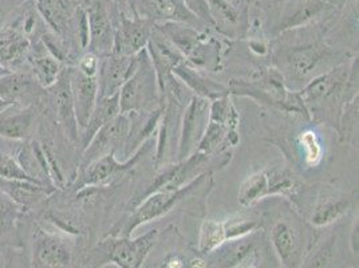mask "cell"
Instances as JSON below:
<instances>
[{
    "instance_id": "7",
    "label": "cell",
    "mask_w": 359,
    "mask_h": 268,
    "mask_svg": "<svg viewBox=\"0 0 359 268\" xmlns=\"http://www.w3.org/2000/svg\"><path fill=\"white\" fill-rule=\"evenodd\" d=\"M229 93L248 95L254 100H259L263 104L271 105L280 110L288 113H303L309 114L307 109L300 100L299 94L290 93L285 89L283 75L275 69H269L260 79H255L252 82L236 81L232 82Z\"/></svg>"
},
{
    "instance_id": "15",
    "label": "cell",
    "mask_w": 359,
    "mask_h": 268,
    "mask_svg": "<svg viewBox=\"0 0 359 268\" xmlns=\"http://www.w3.org/2000/svg\"><path fill=\"white\" fill-rule=\"evenodd\" d=\"M89 25V45L86 51L98 58L109 55L114 42V27L105 0H82Z\"/></svg>"
},
{
    "instance_id": "42",
    "label": "cell",
    "mask_w": 359,
    "mask_h": 268,
    "mask_svg": "<svg viewBox=\"0 0 359 268\" xmlns=\"http://www.w3.org/2000/svg\"><path fill=\"white\" fill-rule=\"evenodd\" d=\"M348 247L353 255L358 256L359 253V223L358 219H355V222L353 224V228L350 231V236H348Z\"/></svg>"
},
{
    "instance_id": "32",
    "label": "cell",
    "mask_w": 359,
    "mask_h": 268,
    "mask_svg": "<svg viewBox=\"0 0 359 268\" xmlns=\"http://www.w3.org/2000/svg\"><path fill=\"white\" fill-rule=\"evenodd\" d=\"M213 27H219L225 35L235 38L239 35L240 13L228 0H207Z\"/></svg>"
},
{
    "instance_id": "10",
    "label": "cell",
    "mask_w": 359,
    "mask_h": 268,
    "mask_svg": "<svg viewBox=\"0 0 359 268\" xmlns=\"http://www.w3.org/2000/svg\"><path fill=\"white\" fill-rule=\"evenodd\" d=\"M269 241L282 268H299L311 244H307L303 225L292 217H279L269 228Z\"/></svg>"
},
{
    "instance_id": "29",
    "label": "cell",
    "mask_w": 359,
    "mask_h": 268,
    "mask_svg": "<svg viewBox=\"0 0 359 268\" xmlns=\"http://www.w3.org/2000/svg\"><path fill=\"white\" fill-rule=\"evenodd\" d=\"M173 74L177 76L179 81H182L184 86H188L192 91H195L197 97H203L212 101L229 94L228 88L204 78L195 69L185 65V62L180 63L179 66L173 69Z\"/></svg>"
},
{
    "instance_id": "20",
    "label": "cell",
    "mask_w": 359,
    "mask_h": 268,
    "mask_svg": "<svg viewBox=\"0 0 359 268\" xmlns=\"http://www.w3.org/2000/svg\"><path fill=\"white\" fill-rule=\"evenodd\" d=\"M137 63L138 55L120 57L109 54L101 57L97 73L98 97H111L120 93L123 83L133 74Z\"/></svg>"
},
{
    "instance_id": "18",
    "label": "cell",
    "mask_w": 359,
    "mask_h": 268,
    "mask_svg": "<svg viewBox=\"0 0 359 268\" xmlns=\"http://www.w3.org/2000/svg\"><path fill=\"white\" fill-rule=\"evenodd\" d=\"M257 257L256 239L245 238L225 241L219 248L205 255L204 268L255 267Z\"/></svg>"
},
{
    "instance_id": "12",
    "label": "cell",
    "mask_w": 359,
    "mask_h": 268,
    "mask_svg": "<svg viewBox=\"0 0 359 268\" xmlns=\"http://www.w3.org/2000/svg\"><path fill=\"white\" fill-rule=\"evenodd\" d=\"M210 157L195 152L191 157L176 161L172 164L165 165L164 168L158 169L157 177L153 180L148 185V188L138 194L135 200L130 203L135 207L141 203L147 196L158 192V191H175L181 187L187 185L192 180H195L198 175H201V168L210 161Z\"/></svg>"
},
{
    "instance_id": "33",
    "label": "cell",
    "mask_w": 359,
    "mask_h": 268,
    "mask_svg": "<svg viewBox=\"0 0 359 268\" xmlns=\"http://www.w3.org/2000/svg\"><path fill=\"white\" fill-rule=\"evenodd\" d=\"M269 196V169L257 170L241 182L239 188L240 206L251 207Z\"/></svg>"
},
{
    "instance_id": "25",
    "label": "cell",
    "mask_w": 359,
    "mask_h": 268,
    "mask_svg": "<svg viewBox=\"0 0 359 268\" xmlns=\"http://www.w3.org/2000/svg\"><path fill=\"white\" fill-rule=\"evenodd\" d=\"M331 58L327 47L320 45H307L294 47L285 54L287 69L297 78H306L313 74L325 62Z\"/></svg>"
},
{
    "instance_id": "14",
    "label": "cell",
    "mask_w": 359,
    "mask_h": 268,
    "mask_svg": "<svg viewBox=\"0 0 359 268\" xmlns=\"http://www.w3.org/2000/svg\"><path fill=\"white\" fill-rule=\"evenodd\" d=\"M260 224L247 219H231V220H204L198 232L197 251L205 256L219 248L225 241L245 238L259 228Z\"/></svg>"
},
{
    "instance_id": "8",
    "label": "cell",
    "mask_w": 359,
    "mask_h": 268,
    "mask_svg": "<svg viewBox=\"0 0 359 268\" xmlns=\"http://www.w3.org/2000/svg\"><path fill=\"white\" fill-rule=\"evenodd\" d=\"M38 106L39 110L60 128L73 145L79 144V130L75 119L69 66H65L55 83L46 89L45 95L38 102Z\"/></svg>"
},
{
    "instance_id": "44",
    "label": "cell",
    "mask_w": 359,
    "mask_h": 268,
    "mask_svg": "<svg viewBox=\"0 0 359 268\" xmlns=\"http://www.w3.org/2000/svg\"><path fill=\"white\" fill-rule=\"evenodd\" d=\"M11 104H8V102H6V101H3V100H0V112H3L4 109H7L8 106Z\"/></svg>"
},
{
    "instance_id": "27",
    "label": "cell",
    "mask_w": 359,
    "mask_h": 268,
    "mask_svg": "<svg viewBox=\"0 0 359 268\" xmlns=\"http://www.w3.org/2000/svg\"><path fill=\"white\" fill-rule=\"evenodd\" d=\"M142 13L147 19H160L170 23L192 25L198 22L182 0H142Z\"/></svg>"
},
{
    "instance_id": "45",
    "label": "cell",
    "mask_w": 359,
    "mask_h": 268,
    "mask_svg": "<svg viewBox=\"0 0 359 268\" xmlns=\"http://www.w3.org/2000/svg\"><path fill=\"white\" fill-rule=\"evenodd\" d=\"M241 268H256V267H241Z\"/></svg>"
},
{
    "instance_id": "26",
    "label": "cell",
    "mask_w": 359,
    "mask_h": 268,
    "mask_svg": "<svg viewBox=\"0 0 359 268\" xmlns=\"http://www.w3.org/2000/svg\"><path fill=\"white\" fill-rule=\"evenodd\" d=\"M27 65H29V72L35 76V79L43 89H47L55 83L62 69L65 67L60 60H55L47 51L42 41L32 46Z\"/></svg>"
},
{
    "instance_id": "11",
    "label": "cell",
    "mask_w": 359,
    "mask_h": 268,
    "mask_svg": "<svg viewBox=\"0 0 359 268\" xmlns=\"http://www.w3.org/2000/svg\"><path fill=\"white\" fill-rule=\"evenodd\" d=\"M210 100L194 95L185 105L180 122L176 161L191 157L197 149L210 122Z\"/></svg>"
},
{
    "instance_id": "3",
    "label": "cell",
    "mask_w": 359,
    "mask_h": 268,
    "mask_svg": "<svg viewBox=\"0 0 359 268\" xmlns=\"http://www.w3.org/2000/svg\"><path fill=\"white\" fill-rule=\"evenodd\" d=\"M210 173L203 172L195 180L188 182L175 191H158L147 196L141 203L135 206L129 216L123 219V222L116 224L106 236H123L132 238L133 232L144 224L150 223L153 220H158L166 213H169L181 201L197 191L201 184L210 177Z\"/></svg>"
},
{
    "instance_id": "31",
    "label": "cell",
    "mask_w": 359,
    "mask_h": 268,
    "mask_svg": "<svg viewBox=\"0 0 359 268\" xmlns=\"http://www.w3.org/2000/svg\"><path fill=\"white\" fill-rule=\"evenodd\" d=\"M351 207V199L346 196H329L320 200L310 215V224L314 228H326L337 223Z\"/></svg>"
},
{
    "instance_id": "30",
    "label": "cell",
    "mask_w": 359,
    "mask_h": 268,
    "mask_svg": "<svg viewBox=\"0 0 359 268\" xmlns=\"http://www.w3.org/2000/svg\"><path fill=\"white\" fill-rule=\"evenodd\" d=\"M338 236L331 232L326 238L311 244L304 255L299 268H337L339 264Z\"/></svg>"
},
{
    "instance_id": "24",
    "label": "cell",
    "mask_w": 359,
    "mask_h": 268,
    "mask_svg": "<svg viewBox=\"0 0 359 268\" xmlns=\"http://www.w3.org/2000/svg\"><path fill=\"white\" fill-rule=\"evenodd\" d=\"M26 216L20 207L0 191V253L8 248H26L22 232Z\"/></svg>"
},
{
    "instance_id": "41",
    "label": "cell",
    "mask_w": 359,
    "mask_h": 268,
    "mask_svg": "<svg viewBox=\"0 0 359 268\" xmlns=\"http://www.w3.org/2000/svg\"><path fill=\"white\" fill-rule=\"evenodd\" d=\"M160 268H187V260L181 253H169Z\"/></svg>"
},
{
    "instance_id": "37",
    "label": "cell",
    "mask_w": 359,
    "mask_h": 268,
    "mask_svg": "<svg viewBox=\"0 0 359 268\" xmlns=\"http://www.w3.org/2000/svg\"><path fill=\"white\" fill-rule=\"evenodd\" d=\"M300 145H302V149L304 150V153H306L304 157L309 164L315 165L320 160L322 150H320L315 133L307 132V133L303 134L300 138Z\"/></svg>"
},
{
    "instance_id": "17",
    "label": "cell",
    "mask_w": 359,
    "mask_h": 268,
    "mask_svg": "<svg viewBox=\"0 0 359 268\" xmlns=\"http://www.w3.org/2000/svg\"><path fill=\"white\" fill-rule=\"evenodd\" d=\"M34 43L8 20L0 27V65L8 72H29V55Z\"/></svg>"
},
{
    "instance_id": "21",
    "label": "cell",
    "mask_w": 359,
    "mask_h": 268,
    "mask_svg": "<svg viewBox=\"0 0 359 268\" xmlns=\"http://www.w3.org/2000/svg\"><path fill=\"white\" fill-rule=\"evenodd\" d=\"M43 89L30 72H15L0 78V100L11 105L30 106L45 95Z\"/></svg>"
},
{
    "instance_id": "38",
    "label": "cell",
    "mask_w": 359,
    "mask_h": 268,
    "mask_svg": "<svg viewBox=\"0 0 359 268\" xmlns=\"http://www.w3.org/2000/svg\"><path fill=\"white\" fill-rule=\"evenodd\" d=\"M4 253V268H30L29 256L26 253V248L23 250H14L8 248Z\"/></svg>"
},
{
    "instance_id": "43",
    "label": "cell",
    "mask_w": 359,
    "mask_h": 268,
    "mask_svg": "<svg viewBox=\"0 0 359 268\" xmlns=\"http://www.w3.org/2000/svg\"><path fill=\"white\" fill-rule=\"evenodd\" d=\"M10 73H11V72H8L4 66H1V65H0V78H1V76H4V75L10 74Z\"/></svg>"
},
{
    "instance_id": "13",
    "label": "cell",
    "mask_w": 359,
    "mask_h": 268,
    "mask_svg": "<svg viewBox=\"0 0 359 268\" xmlns=\"http://www.w3.org/2000/svg\"><path fill=\"white\" fill-rule=\"evenodd\" d=\"M130 114L126 113H120L118 116H116L111 121L105 123L91 138L89 145L82 152L76 169L85 168L86 165L104 157L109 153L117 154V152H120L121 149L123 152V145L130 132Z\"/></svg>"
},
{
    "instance_id": "22",
    "label": "cell",
    "mask_w": 359,
    "mask_h": 268,
    "mask_svg": "<svg viewBox=\"0 0 359 268\" xmlns=\"http://www.w3.org/2000/svg\"><path fill=\"white\" fill-rule=\"evenodd\" d=\"M70 89L74 104L75 119L79 133L86 128L91 113L98 100L97 76H90L79 72L76 67H69Z\"/></svg>"
},
{
    "instance_id": "36",
    "label": "cell",
    "mask_w": 359,
    "mask_h": 268,
    "mask_svg": "<svg viewBox=\"0 0 359 268\" xmlns=\"http://www.w3.org/2000/svg\"><path fill=\"white\" fill-rule=\"evenodd\" d=\"M0 179L25 180L39 185H45L41 181L31 177L30 175L20 166L13 153L0 150ZM47 187V185H46Z\"/></svg>"
},
{
    "instance_id": "9",
    "label": "cell",
    "mask_w": 359,
    "mask_h": 268,
    "mask_svg": "<svg viewBox=\"0 0 359 268\" xmlns=\"http://www.w3.org/2000/svg\"><path fill=\"white\" fill-rule=\"evenodd\" d=\"M150 142L151 140L147 141L135 154H132L128 160L122 163L117 159L116 153H109L104 157L86 165L85 168L76 169L74 179L63 189V192L75 194L85 189H95L98 187L105 185L110 180L135 168V165L138 164L141 157L150 149Z\"/></svg>"
},
{
    "instance_id": "2",
    "label": "cell",
    "mask_w": 359,
    "mask_h": 268,
    "mask_svg": "<svg viewBox=\"0 0 359 268\" xmlns=\"http://www.w3.org/2000/svg\"><path fill=\"white\" fill-rule=\"evenodd\" d=\"M157 238V229H151L135 239L105 236L85 253L82 266L104 268L114 264L118 268H142L150 251L156 246Z\"/></svg>"
},
{
    "instance_id": "1",
    "label": "cell",
    "mask_w": 359,
    "mask_h": 268,
    "mask_svg": "<svg viewBox=\"0 0 359 268\" xmlns=\"http://www.w3.org/2000/svg\"><path fill=\"white\" fill-rule=\"evenodd\" d=\"M43 23L75 60L89 45V25L82 0H32Z\"/></svg>"
},
{
    "instance_id": "5",
    "label": "cell",
    "mask_w": 359,
    "mask_h": 268,
    "mask_svg": "<svg viewBox=\"0 0 359 268\" xmlns=\"http://www.w3.org/2000/svg\"><path fill=\"white\" fill-rule=\"evenodd\" d=\"M30 220V268H74L75 244L70 236Z\"/></svg>"
},
{
    "instance_id": "16",
    "label": "cell",
    "mask_w": 359,
    "mask_h": 268,
    "mask_svg": "<svg viewBox=\"0 0 359 268\" xmlns=\"http://www.w3.org/2000/svg\"><path fill=\"white\" fill-rule=\"evenodd\" d=\"M153 20L147 18L128 19L121 15L120 25L114 29V42L110 54L120 57H135L149 43Z\"/></svg>"
},
{
    "instance_id": "6",
    "label": "cell",
    "mask_w": 359,
    "mask_h": 268,
    "mask_svg": "<svg viewBox=\"0 0 359 268\" xmlns=\"http://www.w3.org/2000/svg\"><path fill=\"white\" fill-rule=\"evenodd\" d=\"M357 62H354L350 72L344 65L323 74L316 75L304 89L298 93L309 114L334 107L346 90L350 89L351 85H358V82L355 83V78H358V69L355 70Z\"/></svg>"
},
{
    "instance_id": "34",
    "label": "cell",
    "mask_w": 359,
    "mask_h": 268,
    "mask_svg": "<svg viewBox=\"0 0 359 268\" xmlns=\"http://www.w3.org/2000/svg\"><path fill=\"white\" fill-rule=\"evenodd\" d=\"M269 196L294 197L299 192V180L297 179L287 168L276 166L269 169Z\"/></svg>"
},
{
    "instance_id": "35",
    "label": "cell",
    "mask_w": 359,
    "mask_h": 268,
    "mask_svg": "<svg viewBox=\"0 0 359 268\" xmlns=\"http://www.w3.org/2000/svg\"><path fill=\"white\" fill-rule=\"evenodd\" d=\"M327 0H307L304 4H302L299 8L295 10L292 15L287 16L285 20L280 23L279 31L292 30L298 29L300 26L307 25L316 16L320 15L322 11L326 8Z\"/></svg>"
},
{
    "instance_id": "28",
    "label": "cell",
    "mask_w": 359,
    "mask_h": 268,
    "mask_svg": "<svg viewBox=\"0 0 359 268\" xmlns=\"http://www.w3.org/2000/svg\"><path fill=\"white\" fill-rule=\"evenodd\" d=\"M120 113V93L111 97H98L86 128L79 133V144L82 145V150L89 145L91 138L105 123L111 121L116 116H118Z\"/></svg>"
},
{
    "instance_id": "19",
    "label": "cell",
    "mask_w": 359,
    "mask_h": 268,
    "mask_svg": "<svg viewBox=\"0 0 359 268\" xmlns=\"http://www.w3.org/2000/svg\"><path fill=\"white\" fill-rule=\"evenodd\" d=\"M39 119L38 104L30 106L10 105L0 112V137L23 142L34 137Z\"/></svg>"
},
{
    "instance_id": "39",
    "label": "cell",
    "mask_w": 359,
    "mask_h": 268,
    "mask_svg": "<svg viewBox=\"0 0 359 268\" xmlns=\"http://www.w3.org/2000/svg\"><path fill=\"white\" fill-rule=\"evenodd\" d=\"M182 1H184V4L187 6V8H188L198 20H203L204 23H207V25H210V27H213L207 0H182Z\"/></svg>"
},
{
    "instance_id": "23",
    "label": "cell",
    "mask_w": 359,
    "mask_h": 268,
    "mask_svg": "<svg viewBox=\"0 0 359 268\" xmlns=\"http://www.w3.org/2000/svg\"><path fill=\"white\" fill-rule=\"evenodd\" d=\"M0 191L10 197L26 215H32L42 208L46 200L58 189L25 180L0 179Z\"/></svg>"
},
{
    "instance_id": "40",
    "label": "cell",
    "mask_w": 359,
    "mask_h": 268,
    "mask_svg": "<svg viewBox=\"0 0 359 268\" xmlns=\"http://www.w3.org/2000/svg\"><path fill=\"white\" fill-rule=\"evenodd\" d=\"M26 0H0V27L4 25L7 18L13 14L16 7H19Z\"/></svg>"
},
{
    "instance_id": "4",
    "label": "cell",
    "mask_w": 359,
    "mask_h": 268,
    "mask_svg": "<svg viewBox=\"0 0 359 268\" xmlns=\"http://www.w3.org/2000/svg\"><path fill=\"white\" fill-rule=\"evenodd\" d=\"M163 106L156 70L151 65L148 50L138 54V63L133 74L120 90L121 113L150 112Z\"/></svg>"
}]
</instances>
